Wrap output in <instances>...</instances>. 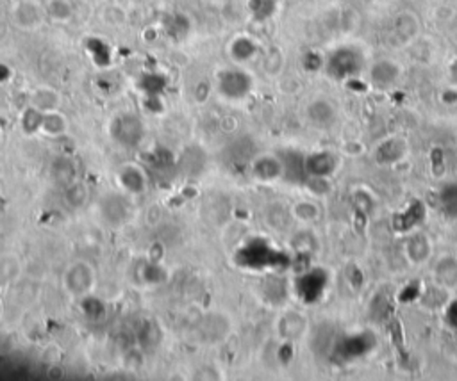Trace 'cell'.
<instances>
[{
  "label": "cell",
  "mask_w": 457,
  "mask_h": 381,
  "mask_svg": "<svg viewBox=\"0 0 457 381\" xmlns=\"http://www.w3.org/2000/svg\"><path fill=\"white\" fill-rule=\"evenodd\" d=\"M442 205L443 210H445L449 216L457 218V185H449V187L443 189Z\"/></svg>",
  "instance_id": "5bb4252c"
},
{
  "label": "cell",
  "mask_w": 457,
  "mask_h": 381,
  "mask_svg": "<svg viewBox=\"0 0 457 381\" xmlns=\"http://www.w3.org/2000/svg\"><path fill=\"white\" fill-rule=\"evenodd\" d=\"M59 104V98L58 95H56L52 89H38V91L32 95V105H34V109H38L39 112L45 111V112H52L56 107H58Z\"/></svg>",
  "instance_id": "52a82bcc"
},
{
  "label": "cell",
  "mask_w": 457,
  "mask_h": 381,
  "mask_svg": "<svg viewBox=\"0 0 457 381\" xmlns=\"http://www.w3.org/2000/svg\"><path fill=\"white\" fill-rule=\"evenodd\" d=\"M254 54H256V45H254L252 39L238 38L231 45V55L238 62H247L248 59L254 58Z\"/></svg>",
  "instance_id": "ba28073f"
},
{
  "label": "cell",
  "mask_w": 457,
  "mask_h": 381,
  "mask_svg": "<svg viewBox=\"0 0 457 381\" xmlns=\"http://www.w3.org/2000/svg\"><path fill=\"white\" fill-rule=\"evenodd\" d=\"M283 162L273 157H261L254 162V173L261 180H273L283 175Z\"/></svg>",
  "instance_id": "8992f818"
},
{
  "label": "cell",
  "mask_w": 457,
  "mask_h": 381,
  "mask_svg": "<svg viewBox=\"0 0 457 381\" xmlns=\"http://www.w3.org/2000/svg\"><path fill=\"white\" fill-rule=\"evenodd\" d=\"M218 89L225 98L240 100L252 89V77L238 68H227L218 74Z\"/></svg>",
  "instance_id": "6da1fadb"
},
{
  "label": "cell",
  "mask_w": 457,
  "mask_h": 381,
  "mask_svg": "<svg viewBox=\"0 0 457 381\" xmlns=\"http://www.w3.org/2000/svg\"><path fill=\"white\" fill-rule=\"evenodd\" d=\"M49 15L58 22H65L72 16V6L68 4V0H52L49 2Z\"/></svg>",
  "instance_id": "9a60e30c"
},
{
  "label": "cell",
  "mask_w": 457,
  "mask_h": 381,
  "mask_svg": "<svg viewBox=\"0 0 457 381\" xmlns=\"http://www.w3.org/2000/svg\"><path fill=\"white\" fill-rule=\"evenodd\" d=\"M336 161L330 154H316L306 161V171L313 175L314 178L329 177L334 171Z\"/></svg>",
  "instance_id": "5b68a950"
},
{
  "label": "cell",
  "mask_w": 457,
  "mask_h": 381,
  "mask_svg": "<svg viewBox=\"0 0 457 381\" xmlns=\"http://www.w3.org/2000/svg\"><path fill=\"white\" fill-rule=\"evenodd\" d=\"M41 127H43V131L47 132V134H52V135L63 134V132H65V128H66L65 118H61V116L51 112V114H47L45 118H43Z\"/></svg>",
  "instance_id": "2e32d148"
},
{
  "label": "cell",
  "mask_w": 457,
  "mask_h": 381,
  "mask_svg": "<svg viewBox=\"0 0 457 381\" xmlns=\"http://www.w3.org/2000/svg\"><path fill=\"white\" fill-rule=\"evenodd\" d=\"M95 283V273L88 264H77L66 273V287L75 296H84Z\"/></svg>",
  "instance_id": "3957f363"
},
{
  "label": "cell",
  "mask_w": 457,
  "mask_h": 381,
  "mask_svg": "<svg viewBox=\"0 0 457 381\" xmlns=\"http://www.w3.org/2000/svg\"><path fill=\"white\" fill-rule=\"evenodd\" d=\"M400 155H402V145H399L397 141L384 142L379 150L380 162H395Z\"/></svg>",
  "instance_id": "e0dca14e"
},
{
  "label": "cell",
  "mask_w": 457,
  "mask_h": 381,
  "mask_svg": "<svg viewBox=\"0 0 457 381\" xmlns=\"http://www.w3.org/2000/svg\"><path fill=\"white\" fill-rule=\"evenodd\" d=\"M16 20L22 27H34L39 23V9L31 2H22L16 8Z\"/></svg>",
  "instance_id": "9c48e42d"
},
{
  "label": "cell",
  "mask_w": 457,
  "mask_h": 381,
  "mask_svg": "<svg viewBox=\"0 0 457 381\" xmlns=\"http://www.w3.org/2000/svg\"><path fill=\"white\" fill-rule=\"evenodd\" d=\"M309 116L316 125H329L334 120V111L327 102H314L309 107Z\"/></svg>",
  "instance_id": "30bf717a"
},
{
  "label": "cell",
  "mask_w": 457,
  "mask_h": 381,
  "mask_svg": "<svg viewBox=\"0 0 457 381\" xmlns=\"http://www.w3.org/2000/svg\"><path fill=\"white\" fill-rule=\"evenodd\" d=\"M436 274H438L439 283L445 285V287H453L457 283V264L452 258H446L438 266Z\"/></svg>",
  "instance_id": "8fae6325"
},
{
  "label": "cell",
  "mask_w": 457,
  "mask_h": 381,
  "mask_svg": "<svg viewBox=\"0 0 457 381\" xmlns=\"http://www.w3.org/2000/svg\"><path fill=\"white\" fill-rule=\"evenodd\" d=\"M400 75V69L395 62L392 61H379L373 65L372 68V81L373 84L379 86V88H387V86L395 84L397 79Z\"/></svg>",
  "instance_id": "277c9868"
},
{
  "label": "cell",
  "mask_w": 457,
  "mask_h": 381,
  "mask_svg": "<svg viewBox=\"0 0 457 381\" xmlns=\"http://www.w3.org/2000/svg\"><path fill=\"white\" fill-rule=\"evenodd\" d=\"M118 128H124L125 131L124 134H118L120 141L124 142H138V138L141 135L140 123H138L132 116H122L120 127Z\"/></svg>",
  "instance_id": "7c38bea8"
},
{
  "label": "cell",
  "mask_w": 457,
  "mask_h": 381,
  "mask_svg": "<svg viewBox=\"0 0 457 381\" xmlns=\"http://www.w3.org/2000/svg\"><path fill=\"white\" fill-rule=\"evenodd\" d=\"M395 25H397V34H399L402 39L413 38V36L416 34V29H418L416 20L411 15H400L399 18H397Z\"/></svg>",
  "instance_id": "4fadbf2b"
},
{
  "label": "cell",
  "mask_w": 457,
  "mask_h": 381,
  "mask_svg": "<svg viewBox=\"0 0 457 381\" xmlns=\"http://www.w3.org/2000/svg\"><path fill=\"white\" fill-rule=\"evenodd\" d=\"M363 66V58L354 48H340L327 61V74L334 79H347L359 74Z\"/></svg>",
  "instance_id": "7a4b0ae2"
}]
</instances>
